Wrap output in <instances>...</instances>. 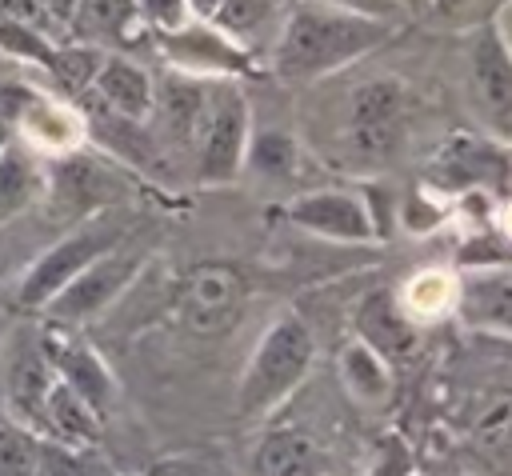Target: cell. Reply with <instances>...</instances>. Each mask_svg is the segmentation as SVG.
<instances>
[{
  "label": "cell",
  "mask_w": 512,
  "mask_h": 476,
  "mask_svg": "<svg viewBox=\"0 0 512 476\" xmlns=\"http://www.w3.org/2000/svg\"><path fill=\"white\" fill-rule=\"evenodd\" d=\"M40 476H104L92 448L64 444V440H40Z\"/></svg>",
  "instance_id": "cell-28"
},
{
  "label": "cell",
  "mask_w": 512,
  "mask_h": 476,
  "mask_svg": "<svg viewBox=\"0 0 512 476\" xmlns=\"http://www.w3.org/2000/svg\"><path fill=\"white\" fill-rule=\"evenodd\" d=\"M16 140L28 144L32 152H40L44 160H52V156H64V152L84 148L88 120H84V112H80L76 100L60 96L56 88H40L36 84V92L28 96V104L20 112Z\"/></svg>",
  "instance_id": "cell-16"
},
{
  "label": "cell",
  "mask_w": 512,
  "mask_h": 476,
  "mask_svg": "<svg viewBox=\"0 0 512 476\" xmlns=\"http://www.w3.org/2000/svg\"><path fill=\"white\" fill-rule=\"evenodd\" d=\"M152 100H156L152 72L128 52H104L88 92L76 104L100 108V112H112V116H124V120H148Z\"/></svg>",
  "instance_id": "cell-17"
},
{
  "label": "cell",
  "mask_w": 512,
  "mask_h": 476,
  "mask_svg": "<svg viewBox=\"0 0 512 476\" xmlns=\"http://www.w3.org/2000/svg\"><path fill=\"white\" fill-rule=\"evenodd\" d=\"M68 32L104 52H136L156 40L140 0H76Z\"/></svg>",
  "instance_id": "cell-18"
},
{
  "label": "cell",
  "mask_w": 512,
  "mask_h": 476,
  "mask_svg": "<svg viewBox=\"0 0 512 476\" xmlns=\"http://www.w3.org/2000/svg\"><path fill=\"white\" fill-rule=\"evenodd\" d=\"M244 168H252L256 176H268V180L296 176V168H300V144H296V136H288V132H256L248 140Z\"/></svg>",
  "instance_id": "cell-26"
},
{
  "label": "cell",
  "mask_w": 512,
  "mask_h": 476,
  "mask_svg": "<svg viewBox=\"0 0 512 476\" xmlns=\"http://www.w3.org/2000/svg\"><path fill=\"white\" fill-rule=\"evenodd\" d=\"M292 0H216L212 8V24L220 32H228L240 48H248L260 64H268V52L288 20Z\"/></svg>",
  "instance_id": "cell-20"
},
{
  "label": "cell",
  "mask_w": 512,
  "mask_h": 476,
  "mask_svg": "<svg viewBox=\"0 0 512 476\" xmlns=\"http://www.w3.org/2000/svg\"><path fill=\"white\" fill-rule=\"evenodd\" d=\"M288 224H296L300 232L324 236V240H340V244H372L380 236V220L368 208L364 196L348 192V188H312L288 200L284 208Z\"/></svg>",
  "instance_id": "cell-12"
},
{
  "label": "cell",
  "mask_w": 512,
  "mask_h": 476,
  "mask_svg": "<svg viewBox=\"0 0 512 476\" xmlns=\"http://www.w3.org/2000/svg\"><path fill=\"white\" fill-rule=\"evenodd\" d=\"M412 96L396 76H368L344 100L340 148L360 168H384L404 148Z\"/></svg>",
  "instance_id": "cell-3"
},
{
  "label": "cell",
  "mask_w": 512,
  "mask_h": 476,
  "mask_svg": "<svg viewBox=\"0 0 512 476\" xmlns=\"http://www.w3.org/2000/svg\"><path fill=\"white\" fill-rule=\"evenodd\" d=\"M128 216H124V208H104V212H96V216H84V220H76L52 248H44L32 264H28V272L20 276V284H16V308L20 312H40L76 272H84L96 256H104L108 248H116V244H124L128 240V224H124Z\"/></svg>",
  "instance_id": "cell-4"
},
{
  "label": "cell",
  "mask_w": 512,
  "mask_h": 476,
  "mask_svg": "<svg viewBox=\"0 0 512 476\" xmlns=\"http://www.w3.org/2000/svg\"><path fill=\"white\" fill-rule=\"evenodd\" d=\"M324 4H336V8H348V12H360V16H376V20H388V24H396L404 16L396 0H324Z\"/></svg>",
  "instance_id": "cell-31"
},
{
  "label": "cell",
  "mask_w": 512,
  "mask_h": 476,
  "mask_svg": "<svg viewBox=\"0 0 512 476\" xmlns=\"http://www.w3.org/2000/svg\"><path fill=\"white\" fill-rule=\"evenodd\" d=\"M492 0H428V12L444 16V20H476L480 12H488Z\"/></svg>",
  "instance_id": "cell-32"
},
{
  "label": "cell",
  "mask_w": 512,
  "mask_h": 476,
  "mask_svg": "<svg viewBox=\"0 0 512 476\" xmlns=\"http://www.w3.org/2000/svg\"><path fill=\"white\" fill-rule=\"evenodd\" d=\"M140 476H160V472H140Z\"/></svg>",
  "instance_id": "cell-37"
},
{
  "label": "cell",
  "mask_w": 512,
  "mask_h": 476,
  "mask_svg": "<svg viewBox=\"0 0 512 476\" xmlns=\"http://www.w3.org/2000/svg\"><path fill=\"white\" fill-rule=\"evenodd\" d=\"M144 268V252L140 248H128V244H116L108 248L104 256H96L84 272H76L44 308L40 316L52 320V324H68V328H80L88 320H96L104 308H112V300L132 288V280L140 276Z\"/></svg>",
  "instance_id": "cell-7"
},
{
  "label": "cell",
  "mask_w": 512,
  "mask_h": 476,
  "mask_svg": "<svg viewBox=\"0 0 512 476\" xmlns=\"http://www.w3.org/2000/svg\"><path fill=\"white\" fill-rule=\"evenodd\" d=\"M364 476H416V460H412L408 440L404 436H384L376 444V456H372Z\"/></svg>",
  "instance_id": "cell-30"
},
{
  "label": "cell",
  "mask_w": 512,
  "mask_h": 476,
  "mask_svg": "<svg viewBox=\"0 0 512 476\" xmlns=\"http://www.w3.org/2000/svg\"><path fill=\"white\" fill-rule=\"evenodd\" d=\"M184 4H188V12H192V16H204V20H208V16H212V8H216V0H184Z\"/></svg>",
  "instance_id": "cell-33"
},
{
  "label": "cell",
  "mask_w": 512,
  "mask_h": 476,
  "mask_svg": "<svg viewBox=\"0 0 512 476\" xmlns=\"http://www.w3.org/2000/svg\"><path fill=\"white\" fill-rule=\"evenodd\" d=\"M40 348L52 364V376L64 380L72 392H80L100 416H108V408L116 400V376L108 372L100 352L80 336V328L44 320L40 324Z\"/></svg>",
  "instance_id": "cell-14"
},
{
  "label": "cell",
  "mask_w": 512,
  "mask_h": 476,
  "mask_svg": "<svg viewBox=\"0 0 512 476\" xmlns=\"http://www.w3.org/2000/svg\"><path fill=\"white\" fill-rule=\"evenodd\" d=\"M48 192V168L44 156L32 152L28 144L12 140L0 152V224L24 216L32 204H40Z\"/></svg>",
  "instance_id": "cell-21"
},
{
  "label": "cell",
  "mask_w": 512,
  "mask_h": 476,
  "mask_svg": "<svg viewBox=\"0 0 512 476\" xmlns=\"http://www.w3.org/2000/svg\"><path fill=\"white\" fill-rule=\"evenodd\" d=\"M396 4H400L404 16H420V12H428V0H396Z\"/></svg>",
  "instance_id": "cell-34"
},
{
  "label": "cell",
  "mask_w": 512,
  "mask_h": 476,
  "mask_svg": "<svg viewBox=\"0 0 512 476\" xmlns=\"http://www.w3.org/2000/svg\"><path fill=\"white\" fill-rule=\"evenodd\" d=\"M100 432H104V416L80 392H72L64 380H52L48 400H44V436L64 440V444L96 448Z\"/></svg>",
  "instance_id": "cell-23"
},
{
  "label": "cell",
  "mask_w": 512,
  "mask_h": 476,
  "mask_svg": "<svg viewBox=\"0 0 512 476\" xmlns=\"http://www.w3.org/2000/svg\"><path fill=\"white\" fill-rule=\"evenodd\" d=\"M152 48L164 56L172 72L200 80H244V76H260L264 68L248 48H240L228 32H220L204 16H188L180 28L156 32Z\"/></svg>",
  "instance_id": "cell-6"
},
{
  "label": "cell",
  "mask_w": 512,
  "mask_h": 476,
  "mask_svg": "<svg viewBox=\"0 0 512 476\" xmlns=\"http://www.w3.org/2000/svg\"><path fill=\"white\" fill-rule=\"evenodd\" d=\"M248 140H252V108L240 80H208L204 120L192 144L196 180L208 188L232 184L244 172Z\"/></svg>",
  "instance_id": "cell-5"
},
{
  "label": "cell",
  "mask_w": 512,
  "mask_h": 476,
  "mask_svg": "<svg viewBox=\"0 0 512 476\" xmlns=\"http://www.w3.org/2000/svg\"><path fill=\"white\" fill-rule=\"evenodd\" d=\"M392 376L396 368L384 364L368 344H360L356 336L340 348V380L344 388L360 400V404H384L392 396Z\"/></svg>",
  "instance_id": "cell-24"
},
{
  "label": "cell",
  "mask_w": 512,
  "mask_h": 476,
  "mask_svg": "<svg viewBox=\"0 0 512 476\" xmlns=\"http://www.w3.org/2000/svg\"><path fill=\"white\" fill-rule=\"evenodd\" d=\"M244 276L232 264H200L180 284V324L196 336H220L236 324L244 308Z\"/></svg>",
  "instance_id": "cell-13"
},
{
  "label": "cell",
  "mask_w": 512,
  "mask_h": 476,
  "mask_svg": "<svg viewBox=\"0 0 512 476\" xmlns=\"http://www.w3.org/2000/svg\"><path fill=\"white\" fill-rule=\"evenodd\" d=\"M476 444L492 460L512 464V396H504L492 408H484V416L476 420Z\"/></svg>",
  "instance_id": "cell-29"
},
{
  "label": "cell",
  "mask_w": 512,
  "mask_h": 476,
  "mask_svg": "<svg viewBox=\"0 0 512 476\" xmlns=\"http://www.w3.org/2000/svg\"><path fill=\"white\" fill-rule=\"evenodd\" d=\"M16 68H20V64H12V60L0 52V76H8V72H16Z\"/></svg>",
  "instance_id": "cell-35"
},
{
  "label": "cell",
  "mask_w": 512,
  "mask_h": 476,
  "mask_svg": "<svg viewBox=\"0 0 512 476\" xmlns=\"http://www.w3.org/2000/svg\"><path fill=\"white\" fill-rule=\"evenodd\" d=\"M40 440L44 436L0 420V476H40Z\"/></svg>",
  "instance_id": "cell-27"
},
{
  "label": "cell",
  "mask_w": 512,
  "mask_h": 476,
  "mask_svg": "<svg viewBox=\"0 0 512 476\" xmlns=\"http://www.w3.org/2000/svg\"><path fill=\"white\" fill-rule=\"evenodd\" d=\"M504 232L512 236V204H508V212H504Z\"/></svg>",
  "instance_id": "cell-36"
},
{
  "label": "cell",
  "mask_w": 512,
  "mask_h": 476,
  "mask_svg": "<svg viewBox=\"0 0 512 476\" xmlns=\"http://www.w3.org/2000/svg\"><path fill=\"white\" fill-rule=\"evenodd\" d=\"M256 476H324L320 444L300 428H272L252 452Z\"/></svg>",
  "instance_id": "cell-22"
},
{
  "label": "cell",
  "mask_w": 512,
  "mask_h": 476,
  "mask_svg": "<svg viewBox=\"0 0 512 476\" xmlns=\"http://www.w3.org/2000/svg\"><path fill=\"white\" fill-rule=\"evenodd\" d=\"M424 180L436 196H472V192H504L512 180V164L504 148L476 132L448 136L424 168Z\"/></svg>",
  "instance_id": "cell-10"
},
{
  "label": "cell",
  "mask_w": 512,
  "mask_h": 476,
  "mask_svg": "<svg viewBox=\"0 0 512 476\" xmlns=\"http://www.w3.org/2000/svg\"><path fill=\"white\" fill-rule=\"evenodd\" d=\"M396 296H400L404 312L424 328L428 320H440V316L456 312V276L428 268V272H416Z\"/></svg>",
  "instance_id": "cell-25"
},
{
  "label": "cell",
  "mask_w": 512,
  "mask_h": 476,
  "mask_svg": "<svg viewBox=\"0 0 512 476\" xmlns=\"http://www.w3.org/2000/svg\"><path fill=\"white\" fill-rule=\"evenodd\" d=\"M48 192L44 200H52V208L64 216V220H84V216H96L104 208L116 204V192H120V172L108 156H92L84 148L76 152H64V156H52L48 164Z\"/></svg>",
  "instance_id": "cell-11"
},
{
  "label": "cell",
  "mask_w": 512,
  "mask_h": 476,
  "mask_svg": "<svg viewBox=\"0 0 512 476\" xmlns=\"http://www.w3.org/2000/svg\"><path fill=\"white\" fill-rule=\"evenodd\" d=\"M456 316L472 328L512 336V264H476L456 280Z\"/></svg>",
  "instance_id": "cell-19"
},
{
  "label": "cell",
  "mask_w": 512,
  "mask_h": 476,
  "mask_svg": "<svg viewBox=\"0 0 512 476\" xmlns=\"http://www.w3.org/2000/svg\"><path fill=\"white\" fill-rule=\"evenodd\" d=\"M464 76H468V100L484 120V128L496 140H512V48L496 32V24L468 28Z\"/></svg>",
  "instance_id": "cell-8"
},
{
  "label": "cell",
  "mask_w": 512,
  "mask_h": 476,
  "mask_svg": "<svg viewBox=\"0 0 512 476\" xmlns=\"http://www.w3.org/2000/svg\"><path fill=\"white\" fill-rule=\"evenodd\" d=\"M392 28L396 24L388 20L360 16L324 0H292L288 20L268 52V68L280 80L312 84L372 56L392 36Z\"/></svg>",
  "instance_id": "cell-1"
},
{
  "label": "cell",
  "mask_w": 512,
  "mask_h": 476,
  "mask_svg": "<svg viewBox=\"0 0 512 476\" xmlns=\"http://www.w3.org/2000/svg\"><path fill=\"white\" fill-rule=\"evenodd\" d=\"M312 364H316V336L308 320L296 312H280L264 328V336L256 340L244 364V376L236 388V412L244 420H264L304 384Z\"/></svg>",
  "instance_id": "cell-2"
},
{
  "label": "cell",
  "mask_w": 512,
  "mask_h": 476,
  "mask_svg": "<svg viewBox=\"0 0 512 476\" xmlns=\"http://www.w3.org/2000/svg\"><path fill=\"white\" fill-rule=\"evenodd\" d=\"M52 364L40 348V328H16L0 340V404L4 420L44 436V400L52 388Z\"/></svg>",
  "instance_id": "cell-9"
},
{
  "label": "cell",
  "mask_w": 512,
  "mask_h": 476,
  "mask_svg": "<svg viewBox=\"0 0 512 476\" xmlns=\"http://www.w3.org/2000/svg\"><path fill=\"white\" fill-rule=\"evenodd\" d=\"M352 336L360 344H368L384 364H392L396 372L408 368L420 356V324L404 312L400 296L392 288H376L356 304L352 316Z\"/></svg>",
  "instance_id": "cell-15"
}]
</instances>
